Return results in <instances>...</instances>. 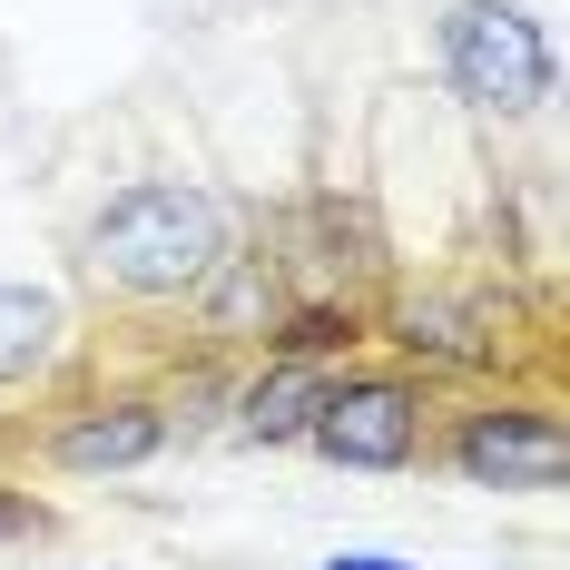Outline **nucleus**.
<instances>
[{"label": "nucleus", "instance_id": "obj_1", "mask_svg": "<svg viewBox=\"0 0 570 570\" xmlns=\"http://www.w3.org/2000/svg\"><path fill=\"white\" fill-rule=\"evenodd\" d=\"M236 246V207L197 177H138L99 197V217L79 236V276L99 285L109 305H138V315H168V305H197V285L227 266Z\"/></svg>", "mask_w": 570, "mask_h": 570}, {"label": "nucleus", "instance_id": "obj_2", "mask_svg": "<svg viewBox=\"0 0 570 570\" xmlns=\"http://www.w3.org/2000/svg\"><path fill=\"white\" fill-rule=\"evenodd\" d=\"M423 462H443L472 492L541 502V492H570V413H561V394H512V384L472 394V403H443Z\"/></svg>", "mask_w": 570, "mask_h": 570}, {"label": "nucleus", "instance_id": "obj_3", "mask_svg": "<svg viewBox=\"0 0 570 570\" xmlns=\"http://www.w3.org/2000/svg\"><path fill=\"white\" fill-rule=\"evenodd\" d=\"M433 59L472 118H541L561 89V59H551V30L531 20V0H443Z\"/></svg>", "mask_w": 570, "mask_h": 570}, {"label": "nucleus", "instance_id": "obj_4", "mask_svg": "<svg viewBox=\"0 0 570 570\" xmlns=\"http://www.w3.org/2000/svg\"><path fill=\"white\" fill-rule=\"evenodd\" d=\"M433 413H443V394L423 374L354 354V364L325 374V403L305 423V453H325L335 472H413L423 443H433Z\"/></svg>", "mask_w": 570, "mask_h": 570}, {"label": "nucleus", "instance_id": "obj_5", "mask_svg": "<svg viewBox=\"0 0 570 570\" xmlns=\"http://www.w3.org/2000/svg\"><path fill=\"white\" fill-rule=\"evenodd\" d=\"M374 344H394L403 374L423 384H472V374H512V295L492 285H403L374 305Z\"/></svg>", "mask_w": 570, "mask_h": 570}, {"label": "nucleus", "instance_id": "obj_6", "mask_svg": "<svg viewBox=\"0 0 570 570\" xmlns=\"http://www.w3.org/2000/svg\"><path fill=\"white\" fill-rule=\"evenodd\" d=\"M177 443L168 403L148 384H99V394H69L40 423V462L59 482H118V472H148V462Z\"/></svg>", "mask_w": 570, "mask_h": 570}, {"label": "nucleus", "instance_id": "obj_7", "mask_svg": "<svg viewBox=\"0 0 570 570\" xmlns=\"http://www.w3.org/2000/svg\"><path fill=\"white\" fill-rule=\"evenodd\" d=\"M285 305H295V285H285L276 246H266V236H256V246L236 236L227 266L197 285V305H187V315H197V354H207V364H227V354H266V335H276Z\"/></svg>", "mask_w": 570, "mask_h": 570}, {"label": "nucleus", "instance_id": "obj_8", "mask_svg": "<svg viewBox=\"0 0 570 570\" xmlns=\"http://www.w3.org/2000/svg\"><path fill=\"white\" fill-rule=\"evenodd\" d=\"M325 374H335V364H285V354H266L256 374H236V394H227L236 443H256V453L305 443V423H315V403H325Z\"/></svg>", "mask_w": 570, "mask_h": 570}, {"label": "nucleus", "instance_id": "obj_9", "mask_svg": "<svg viewBox=\"0 0 570 570\" xmlns=\"http://www.w3.org/2000/svg\"><path fill=\"white\" fill-rule=\"evenodd\" d=\"M69 335H79V315L59 285H0V394L50 384L69 364Z\"/></svg>", "mask_w": 570, "mask_h": 570}, {"label": "nucleus", "instance_id": "obj_10", "mask_svg": "<svg viewBox=\"0 0 570 570\" xmlns=\"http://www.w3.org/2000/svg\"><path fill=\"white\" fill-rule=\"evenodd\" d=\"M374 344V295H295L276 315V335H266V354H285V364H354Z\"/></svg>", "mask_w": 570, "mask_h": 570}, {"label": "nucleus", "instance_id": "obj_11", "mask_svg": "<svg viewBox=\"0 0 570 570\" xmlns=\"http://www.w3.org/2000/svg\"><path fill=\"white\" fill-rule=\"evenodd\" d=\"M50 531H59V512L40 502V492L0 482V541H10V551H30V541H50Z\"/></svg>", "mask_w": 570, "mask_h": 570}, {"label": "nucleus", "instance_id": "obj_12", "mask_svg": "<svg viewBox=\"0 0 570 570\" xmlns=\"http://www.w3.org/2000/svg\"><path fill=\"white\" fill-rule=\"evenodd\" d=\"M325 570H413V561H394V551H335Z\"/></svg>", "mask_w": 570, "mask_h": 570}]
</instances>
